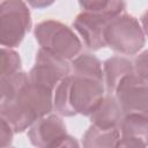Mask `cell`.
Here are the masks:
<instances>
[{
	"label": "cell",
	"mask_w": 148,
	"mask_h": 148,
	"mask_svg": "<svg viewBox=\"0 0 148 148\" xmlns=\"http://www.w3.org/2000/svg\"><path fill=\"white\" fill-rule=\"evenodd\" d=\"M51 90L34 83L25 73L1 76V118L22 132L52 109Z\"/></svg>",
	"instance_id": "1"
},
{
	"label": "cell",
	"mask_w": 148,
	"mask_h": 148,
	"mask_svg": "<svg viewBox=\"0 0 148 148\" xmlns=\"http://www.w3.org/2000/svg\"><path fill=\"white\" fill-rule=\"evenodd\" d=\"M102 99V80L72 74L61 80L56 91L54 105L64 116L91 114Z\"/></svg>",
	"instance_id": "2"
},
{
	"label": "cell",
	"mask_w": 148,
	"mask_h": 148,
	"mask_svg": "<svg viewBox=\"0 0 148 148\" xmlns=\"http://www.w3.org/2000/svg\"><path fill=\"white\" fill-rule=\"evenodd\" d=\"M104 39L105 45L108 44L111 49L125 54L135 53L145 44L139 23L128 15L114 16L106 25Z\"/></svg>",
	"instance_id": "3"
},
{
	"label": "cell",
	"mask_w": 148,
	"mask_h": 148,
	"mask_svg": "<svg viewBox=\"0 0 148 148\" xmlns=\"http://www.w3.org/2000/svg\"><path fill=\"white\" fill-rule=\"evenodd\" d=\"M36 38L43 49L64 58H73L81 49L76 36L59 22L45 21L36 27Z\"/></svg>",
	"instance_id": "4"
},
{
	"label": "cell",
	"mask_w": 148,
	"mask_h": 148,
	"mask_svg": "<svg viewBox=\"0 0 148 148\" xmlns=\"http://www.w3.org/2000/svg\"><path fill=\"white\" fill-rule=\"evenodd\" d=\"M30 29V15L21 0H6L1 5L0 37L1 44L16 46Z\"/></svg>",
	"instance_id": "5"
},
{
	"label": "cell",
	"mask_w": 148,
	"mask_h": 148,
	"mask_svg": "<svg viewBox=\"0 0 148 148\" xmlns=\"http://www.w3.org/2000/svg\"><path fill=\"white\" fill-rule=\"evenodd\" d=\"M114 92L124 114L148 117V83L136 73L123 77Z\"/></svg>",
	"instance_id": "6"
},
{
	"label": "cell",
	"mask_w": 148,
	"mask_h": 148,
	"mask_svg": "<svg viewBox=\"0 0 148 148\" xmlns=\"http://www.w3.org/2000/svg\"><path fill=\"white\" fill-rule=\"evenodd\" d=\"M69 74V67L64 58L42 49L38 52L36 65L30 72V81L52 89L59 80Z\"/></svg>",
	"instance_id": "7"
},
{
	"label": "cell",
	"mask_w": 148,
	"mask_h": 148,
	"mask_svg": "<svg viewBox=\"0 0 148 148\" xmlns=\"http://www.w3.org/2000/svg\"><path fill=\"white\" fill-rule=\"evenodd\" d=\"M32 145L38 147H71L77 143L66 134V127L57 116L40 119L28 133Z\"/></svg>",
	"instance_id": "8"
},
{
	"label": "cell",
	"mask_w": 148,
	"mask_h": 148,
	"mask_svg": "<svg viewBox=\"0 0 148 148\" xmlns=\"http://www.w3.org/2000/svg\"><path fill=\"white\" fill-rule=\"evenodd\" d=\"M117 14L112 12H99V13H82L80 14L75 22V29L83 37L87 46L92 50L105 46L104 32L108 23Z\"/></svg>",
	"instance_id": "9"
},
{
	"label": "cell",
	"mask_w": 148,
	"mask_h": 148,
	"mask_svg": "<svg viewBox=\"0 0 148 148\" xmlns=\"http://www.w3.org/2000/svg\"><path fill=\"white\" fill-rule=\"evenodd\" d=\"M119 128L121 138L117 147L148 146V117L141 114H124Z\"/></svg>",
	"instance_id": "10"
},
{
	"label": "cell",
	"mask_w": 148,
	"mask_h": 148,
	"mask_svg": "<svg viewBox=\"0 0 148 148\" xmlns=\"http://www.w3.org/2000/svg\"><path fill=\"white\" fill-rule=\"evenodd\" d=\"M123 117L124 112L117 98L111 95H108L105 98L102 99L99 105L91 113V121H94L95 125L104 128H119Z\"/></svg>",
	"instance_id": "11"
},
{
	"label": "cell",
	"mask_w": 148,
	"mask_h": 148,
	"mask_svg": "<svg viewBox=\"0 0 148 148\" xmlns=\"http://www.w3.org/2000/svg\"><path fill=\"white\" fill-rule=\"evenodd\" d=\"M83 145L86 147H112L119 142L118 127L104 128L97 125H91L84 134Z\"/></svg>",
	"instance_id": "12"
},
{
	"label": "cell",
	"mask_w": 148,
	"mask_h": 148,
	"mask_svg": "<svg viewBox=\"0 0 148 148\" xmlns=\"http://www.w3.org/2000/svg\"><path fill=\"white\" fill-rule=\"evenodd\" d=\"M104 72L109 91L114 92L123 77L134 72L132 64L123 58H111L104 62Z\"/></svg>",
	"instance_id": "13"
},
{
	"label": "cell",
	"mask_w": 148,
	"mask_h": 148,
	"mask_svg": "<svg viewBox=\"0 0 148 148\" xmlns=\"http://www.w3.org/2000/svg\"><path fill=\"white\" fill-rule=\"evenodd\" d=\"M72 74L92 77L102 80V69H101V62L98 59L90 54H82L79 58H76L72 64Z\"/></svg>",
	"instance_id": "14"
},
{
	"label": "cell",
	"mask_w": 148,
	"mask_h": 148,
	"mask_svg": "<svg viewBox=\"0 0 148 148\" xmlns=\"http://www.w3.org/2000/svg\"><path fill=\"white\" fill-rule=\"evenodd\" d=\"M82 8L92 13L112 12L119 14L125 8L124 0H79Z\"/></svg>",
	"instance_id": "15"
},
{
	"label": "cell",
	"mask_w": 148,
	"mask_h": 148,
	"mask_svg": "<svg viewBox=\"0 0 148 148\" xmlns=\"http://www.w3.org/2000/svg\"><path fill=\"white\" fill-rule=\"evenodd\" d=\"M20 68V58L10 50H1V76H6L17 72Z\"/></svg>",
	"instance_id": "16"
},
{
	"label": "cell",
	"mask_w": 148,
	"mask_h": 148,
	"mask_svg": "<svg viewBox=\"0 0 148 148\" xmlns=\"http://www.w3.org/2000/svg\"><path fill=\"white\" fill-rule=\"evenodd\" d=\"M135 73L148 83V51L135 59Z\"/></svg>",
	"instance_id": "17"
},
{
	"label": "cell",
	"mask_w": 148,
	"mask_h": 148,
	"mask_svg": "<svg viewBox=\"0 0 148 148\" xmlns=\"http://www.w3.org/2000/svg\"><path fill=\"white\" fill-rule=\"evenodd\" d=\"M10 130H13L10 125L5 119L1 118V147H6L12 142L13 133Z\"/></svg>",
	"instance_id": "18"
},
{
	"label": "cell",
	"mask_w": 148,
	"mask_h": 148,
	"mask_svg": "<svg viewBox=\"0 0 148 148\" xmlns=\"http://www.w3.org/2000/svg\"><path fill=\"white\" fill-rule=\"evenodd\" d=\"M54 0H28V2L32 6V7H37V8H43L46 7L49 5H51Z\"/></svg>",
	"instance_id": "19"
},
{
	"label": "cell",
	"mask_w": 148,
	"mask_h": 148,
	"mask_svg": "<svg viewBox=\"0 0 148 148\" xmlns=\"http://www.w3.org/2000/svg\"><path fill=\"white\" fill-rule=\"evenodd\" d=\"M142 24H143V28H145L146 34L148 35V12L142 16Z\"/></svg>",
	"instance_id": "20"
}]
</instances>
